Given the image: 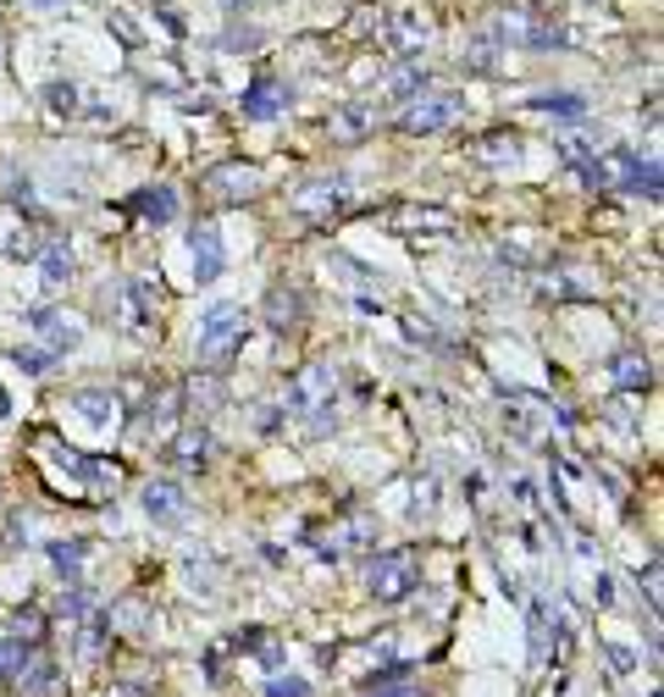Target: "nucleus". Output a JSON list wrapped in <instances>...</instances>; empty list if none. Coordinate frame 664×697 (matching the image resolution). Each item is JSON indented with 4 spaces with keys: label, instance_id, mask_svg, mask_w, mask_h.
<instances>
[{
    "label": "nucleus",
    "instance_id": "nucleus-1",
    "mask_svg": "<svg viewBox=\"0 0 664 697\" xmlns=\"http://www.w3.org/2000/svg\"><path fill=\"white\" fill-rule=\"evenodd\" d=\"M332 405H339V372H332L326 361L299 366V377L288 383V416H299L310 432H326L332 427Z\"/></svg>",
    "mask_w": 664,
    "mask_h": 697
},
{
    "label": "nucleus",
    "instance_id": "nucleus-2",
    "mask_svg": "<svg viewBox=\"0 0 664 697\" xmlns=\"http://www.w3.org/2000/svg\"><path fill=\"white\" fill-rule=\"evenodd\" d=\"M238 337H244V304L216 299V304L200 315V337H194V349H200V361H227L233 349H238Z\"/></svg>",
    "mask_w": 664,
    "mask_h": 697
},
{
    "label": "nucleus",
    "instance_id": "nucleus-3",
    "mask_svg": "<svg viewBox=\"0 0 664 697\" xmlns=\"http://www.w3.org/2000/svg\"><path fill=\"white\" fill-rule=\"evenodd\" d=\"M460 117H465V95H454V89H427V95H416V100L405 106L399 128H405V133H443V128H454Z\"/></svg>",
    "mask_w": 664,
    "mask_h": 697
},
{
    "label": "nucleus",
    "instance_id": "nucleus-4",
    "mask_svg": "<svg viewBox=\"0 0 664 697\" xmlns=\"http://www.w3.org/2000/svg\"><path fill=\"white\" fill-rule=\"evenodd\" d=\"M416 559L410 554H377L372 559V570H366V592L377 598V603H405L410 592H416Z\"/></svg>",
    "mask_w": 664,
    "mask_h": 697
},
{
    "label": "nucleus",
    "instance_id": "nucleus-5",
    "mask_svg": "<svg viewBox=\"0 0 664 697\" xmlns=\"http://www.w3.org/2000/svg\"><path fill=\"white\" fill-rule=\"evenodd\" d=\"M344 200H350V183L344 178H310V183H299L293 189V211L299 216H339L344 211Z\"/></svg>",
    "mask_w": 664,
    "mask_h": 697
},
{
    "label": "nucleus",
    "instance_id": "nucleus-6",
    "mask_svg": "<svg viewBox=\"0 0 664 697\" xmlns=\"http://www.w3.org/2000/svg\"><path fill=\"white\" fill-rule=\"evenodd\" d=\"M139 504H144V515H150L156 526H183V521H189V493H183L178 482H167V476L144 482Z\"/></svg>",
    "mask_w": 664,
    "mask_h": 697
},
{
    "label": "nucleus",
    "instance_id": "nucleus-7",
    "mask_svg": "<svg viewBox=\"0 0 664 697\" xmlns=\"http://www.w3.org/2000/svg\"><path fill=\"white\" fill-rule=\"evenodd\" d=\"M288 100H293V95H288V84H282V78H271V73H260V78L244 89V117H249V122H271V117H282V111H288Z\"/></svg>",
    "mask_w": 664,
    "mask_h": 697
},
{
    "label": "nucleus",
    "instance_id": "nucleus-8",
    "mask_svg": "<svg viewBox=\"0 0 664 697\" xmlns=\"http://www.w3.org/2000/svg\"><path fill=\"white\" fill-rule=\"evenodd\" d=\"M117 315H122V326H128L133 337L156 332V288H150L144 277H133V282L122 288V299H117Z\"/></svg>",
    "mask_w": 664,
    "mask_h": 697
},
{
    "label": "nucleus",
    "instance_id": "nucleus-9",
    "mask_svg": "<svg viewBox=\"0 0 664 697\" xmlns=\"http://www.w3.org/2000/svg\"><path fill=\"white\" fill-rule=\"evenodd\" d=\"M29 326H34V337H45L51 343V355H62V349H78V337H84V321L78 315H67V310H34L29 315Z\"/></svg>",
    "mask_w": 664,
    "mask_h": 697
},
{
    "label": "nucleus",
    "instance_id": "nucleus-10",
    "mask_svg": "<svg viewBox=\"0 0 664 697\" xmlns=\"http://www.w3.org/2000/svg\"><path fill=\"white\" fill-rule=\"evenodd\" d=\"M372 128H377V106L372 100H350V106H339V111L326 117V133L339 139V144H361Z\"/></svg>",
    "mask_w": 664,
    "mask_h": 697
},
{
    "label": "nucleus",
    "instance_id": "nucleus-11",
    "mask_svg": "<svg viewBox=\"0 0 664 697\" xmlns=\"http://www.w3.org/2000/svg\"><path fill=\"white\" fill-rule=\"evenodd\" d=\"M205 189H211L216 200H249V194L260 189V167H244V161H227V167H216V172L205 178Z\"/></svg>",
    "mask_w": 664,
    "mask_h": 697
},
{
    "label": "nucleus",
    "instance_id": "nucleus-12",
    "mask_svg": "<svg viewBox=\"0 0 664 697\" xmlns=\"http://www.w3.org/2000/svg\"><path fill=\"white\" fill-rule=\"evenodd\" d=\"M189 244H194V277H200V282H216L222 266H227V255H222V233H216L211 222H200Z\"/></svg>",
    "mask_w": 664,
    "mask_h": 697
},
{
    "label": "nucleus",
    "instance_id": "nucleus-13",
    "mask_svg": "<svg viewBox=\"0 0 664 697\" xmlns=\"http://www.w3.org/2000/svg\"><path fill=\"white\" fill-rule=\"evenodd\" d=\"M67 405H73V410H78L89 427H100V432H106V427H117V410H122L111 388H78Z\"/></svg>",
    "mask_w": 664,
    "mask_h": 697
},
{
    "label": "nucleus",
    "instance_id": "nucleus-14",
    "mask_svg": "<svg viewBox=\"0 0 664 697\" xmlns=\"http://www.w3.org/2000/svg\"><path fill=\"white\" fill-rule=\"evenodd\" d=\"M388 222H394L399 233H449V227H454V216H449L443 205H399Z\"/></svg>",
    "mask_w": 664,
    "mask_h": 697
},
{
    "label": "nucleus",
    "instance_id": "nucleus-15",
    "mask_svg": "<svg viewBox=\"0 0 664 697\" xmlns=\"http://www.w3.org/2000/svg\"><path fill=\"white\" fill-rule=\"evenodd\" d=\"M211 449H216V443H211V432H205V427H183V432L172 438L167 460H172V465H183V471H200V465L211 460Z\"/></svg>",
    "mask_w": 664,
    "mask_h": 697
},
{
    "label": "nucleus",
    "instance_id": "nucleus-16",
    "mask_svg": "<svg viewBox=\"0 0 664 697\" xmlns=\"http://www.w3.org/2000/svg\"><path fill=\"white\" fill-rule=\"evenodd\" d=\"M133 216H139V222H156V227L172 222V216H178V189H167V183L139 189V194H133Z\"/></svg>",
    "mask_w": 664,
    "mask_h": 697
},
{
    "label": "nucleus",
    "instance_id": "nucleus-17",
    "mask_svg": "<svg viewBox=\"0 0 664 697\" xmlns=\"http://www.w3.org/2000/svg\"><path fill=\"white\" fill-rule=\"evenodd\" d=\"M609 377H614V388H625V394H636V388H647L653 383V366L636 355V349H625V355H614V366H609Z\"/></svg>",
    "mask_w": 664,
    "mask_h": 697
},
{
    "label": "nucleus",
    "instance_id": "nucleus-18",
    "mask_svg": "<svg viewBox=\"0 0 664 697\" xmlns=\"http://www.w3.org/2000/svg\"><path fill=\"white\" fill-rule=\"evenodd\" d=\"M388 40H394V51H399V56H416V51L427 45V18H421V12H399Z\"/></svg>",
    "mask_w": 664,
    "mask_h": 697
},
{
    "label": "nucleus",
    "instance_id": "nucleus-19",
    "mask_svg": "<svg viewBox=\"0 0 664 697\" xmlns=\"http://www.w3.org/2000/svg\"><path fill=\"white\" fill-rule=\"evenodd\" d=\"M299 315H304V299H299L293 288H271V293H266V321H271L277 332H282V326H293Z\"/></svg>",
    "mask_w": 664,
    "mask_h": 697
},
{
    "label": "nucleus",
    "instance_id": "nucleus-20",
    "mask_svg": "<svg viewBox=\"0 0 664 697\" xmlns=\"http://www.w3.org/2000/svg\"><path fill=\"white\" fill-rule=\"evenodd\" d=\"M18 691H23V697L56 691V664H51V658H29V664L18 669Z\"/></svg>",
    "mask_w": 664,
    "mask_h": 697
},
{
    "label": "nucleus",
    "instance_id": "nucleus-21",
    "mask_svg": "<svg viewBox=\"0 0 664 697\" xmlns=\"http://www.w3.org/2000/svg\"><path fill=\"white\" fill-rule=\"evenodd\" d=\"M499 51H504V45H499V34H493V29H482V34L465 45V73H493V67H499Z\"/></svg>",
    "mask_w": 664,
    "mask_h": 697
},
{
    "label": "nucleus",
    "instance_id": "nucleus-22",
    "mask_svg": "<svg viewBox=\"0 0 664 697\" xmlns=\"http://www.w3.org/2000/svg\"><path fill=\"white\" fill-rule=\"evenodd\" d=\"M84 559H89V543H51V565H56V576H67V587H78Z\"/></svg>",
    "mask_w": 664,
    "mask_h": 697
},
{
    "label": "nucleus",
    "instance_id": "nucleus-23",
    "mask_svg": "<svg viewBox=\"0 0 664 697\" xmlns=\"http://www.w3.org/2000/svg\"><path fill=\"white\" fill-rule=\"evenodd\" d=\"M40 271H45L51 288L73 282V249H67V244H45V249H40Z\"/></svg>",
    "mask_w": 664,
    "mask_h": 697
},
{
    "label": "nucleus",
    "instance_id": "nucleus-24",
    "mask_svg": "<svg viewBox=\"0 0 664 697\" xmlns=\"http://www.w3.org/2000/svg\"><path fill=\"white\" fill-rule=\"evenodd\" d=\"M504 427H510L521 443H537V405H532V399H510V405H504Z\"/></svg>",
    "mask_w": 664,
    "mask_h": 697
},
{
    "label": "nucleus",
    "instance_id": "nucleus-25",
    "mask_svg": "<svg viewBox=\"0 0 664 697\" xmlns=\"http://www.w3.org/2000/svg\"><path fill=\"white\" fill-rule=\"evenodd\" d=\"M532 111H548V117H559V122H581V117H587V100H581V95H537Z\"/></svg>",
    "mask_w": 664,
    "mask_h": 697
},
{
    "label": "nucleus",
    "instance_id": "nucleus-26",
    "mask_svg": "<svg viewBox=\"0 0 664 697\" xmlns=\"http://www.w3.org/2000/svg\"><path fill=\"white\" fill-rule=\"evenodd\" d=\"M476 156H482V161H493V167L521 161V139H515V133H488V139L476 144Z\"/></svg>",
    "mask_w": 664,
    "mask_h": 697
},
{
    "label": "nucleus",
    "instance_id": "nucleus-27",
    "mask_svg": "<svg viewBox=\"0 0 664 697\" xmlns=\"http://www.w3.org/2000/svg\"><path fill=\"white\" fill-rule=\"evenodd\" d=\"M372 515H350L339 532H332V554H339V548H361V543H372Z\"/></svg>",
    "mask_w": 664,
    "mask_h": 697
},
{
    "label": "nucleus",
    "instance_id": "nucleus-28",
    "mask_svg": "<svg viewBox=\"0 0 664 697\" xmlns=\"http://www.w3.org/2000/svg\"><path fill=\"white\" fill-rule=\"evenodd\" d=\"M388 95H394V100H405V106H410V100H416V95H427V73H421V67H405V73H399V78H394V84H388Z\"/></svg>",
    "mask_w": 664,
    "mask_h": 697
},
{
    "label": "nucleus",
    "instance_id": "nucleus-29",
    "mask_svg": "<svg viewBox=\"0 0 664 697\" xmlns=\"http://www.w3.org/2000/svg\"><path fill=\"white\" fill-rule=\"evenodd\" d=\"M23 664H29V642L7 636V642H0V675H18Z\"/></svg>",
    "mask_w": 664,
    "mask_h": 697
},
{
    "label": "nucleus",
    "instance_id": "nucleus-30",
    "mask_svg": "<svg viewBox=\"0 0 664 697\" xmlns=\"http://www.w3.org/2000/svg\"><path fill=\"white\" fill-rule=\"evenodd\" d=\"M326 266H332V271H344V282H355V288H377V277H372L366 266H355L350 255H332Z\"/></svg>",
    "mask_w": 664,
    "mask_h": 697
},
{
    "label": "nucleus",
    "instance_id": "nucleus-31",
    "mask_svg": "<svg viewBox=\"0 0 664 697\" xmlns=\"http://www.w3.org/2000/svg\"><path fill=\"white\" fill-rule=\"evenodd\" d=\"M45 100H51V111H62V117H73V111H78V89H73V84H51V89H45Z\"/></svg>",
    "mask_w": 664,
    "mask_h": 697
},
{
    "label": "nucleus",
    "instance_id": "nucleus-32",
    "mask_svg": "<svg viewBox=\"0 0 664 697\" xmlns=\"http://www.w3.org/2000/svg\"><path fill=\"white\" fill-rule=\"evenodd\" d=\"M383 23H388L383 12H372V7H361V12L350 18V34H361V40H366V34H383Z\"/></svg>",
    "mask_w": 664,
    "mask_h": 697
},
{
    "label": "nucleus",
    "instance_id": "nucleus-33",
    "mask_svg": "<svg viewBox=\"0 0 664 697\" xmlns=\"http://www.w3.org/2000/svg\"><path fill=\"white\" fill-rule=\"evenodd\" d=\"M266 691H271V697H310V680H304V675H288V680L277 675Z\"/></svg>",
    "mask_w": 664,
    "mask_h": 697
},
{
    "label": "nucleus",
    "instance_id": "nucleus-34",
    "mask_svg": "<svg viewBox=\"0 0 664 697\" xmlns=\"http://www.w3.org/2000/svg\"><path fill=\"white\" fill-rule=\"evenodd\" d=\"M366 697H421L410 680H383V686H366Z\"/></svg>",
    "mask_w": 664,
    "mask_h": 697
},
{
    "label": "nucleus",
    "instance_id": "nucleus-35",
    "mask_svg": "<svg viewBox=\"0 0 664 697\" xmlns=\"http://www.w3.org/2000/svg\"><path fill=\"white\" fill-rule=\"evenodd\" d=\"M222 45H227V51H255V45H260V34H255V29H233Z\"/></svg>",
    "mask_w": 664,
    "mask_h": 697
},
{
    "label": "nucleus",
    "instance_id": "nucleus-36",
    "mask_svg": "<svg viewBox=\"0 0 664 697\" xmlns=\"http://www.w3.org/2000/svg\"><path fill=\"white\" fill-rule=\"evenodd\" d=\"M432 510H438V487H432V482H427V487H421V493H416V521H427V515H432Z\"/></svg>",
    "mask_w": 664,
    "mask_h": 697
},
{
    "label": "nucleus",
    "instance_id": "nucleus-37",
    "mask_svg": "<svg viewBox=\"0 0 664 697\" xmlns=\"http://www.w3.org/2000/svg\"><path fill=\"white\" fill-rule=\"evenodd\" d=\"M18 366H23V372H45L51 355H40V349H18Z\"/></svg>",
    "mask_w": 664,
    "mask_h": 697
},
{
    "label": "nucleus",
    "instance_id": "nucleus-38",
    "mask_svg": "<svg viewBox=\"0 0 664 697\" xmlns=\"http://www.w3.org/2000/svg\"><path fill=\"white\" fill-rule=\"evenodd\" d=\"M111 29H117V40H122V45H139V29H133V23H128L122 12L111 18Z\"/></svg>",
    "mask_w": 664,
    "mask_h": 697
},
{
    "label": "nucleus",
    "instance_id": "nucleus-39",
    "mask_svg": "<svg viewBox=\"0 0 664 697\" xmlns=\"http://www.w3.org/2000/svg\"><path fill=\"white\" fill-rule=\"evenodd\" d=\"M609 658H614V669H620V675H631V669H636V658H631L625 647H609Z\"/></svg>",
    "mask_w": 664,
    "mask_h": 697
},
{
    "label": "nucleus",
    "instance_id": "nucleus-40",
    "mask_svg": "<svg viewBox=\"0 0 664 697\" xmlns=\"http://www.w3.org/2000/svg\"><path fill=\"white\" fill-rule=\"evenodd\" d=\"M592 592H598V603H603V609L614 603V581H609V576H598V587H592Z\"/></svg>",
    "mask_w": 664,
    "mask_h": 697
},
{
    "label": "nucleus",
    "instance_id": "nucleus-41",
    "mask_svg": "<svg viewBox=\"0 0 664 697\" xmlns=\"http://www.w3.org/2000/svg\"><path fill=\"white\" fill-rule=\"evenodd\" d=\"M222 7H227V12H249V7H255V0H222Z\"/></svg>",
    "mask_w": 664,
    "mask_h": 697
},
{
    "label": "nucleus",
    "instance_id": "nucleus-42",
    "mask_svg": "<svg viewBox=\"0 0 664 697\" xmlns=\"http://www.w3.org/2000/svg\"><path fill=\"white\" fill-rule=\"evenodd\" d=\"M34 7H56V0H34Z\"/></svg>",
    "mask_w": 664,
    "mask_h": 697
}]
</instances>
